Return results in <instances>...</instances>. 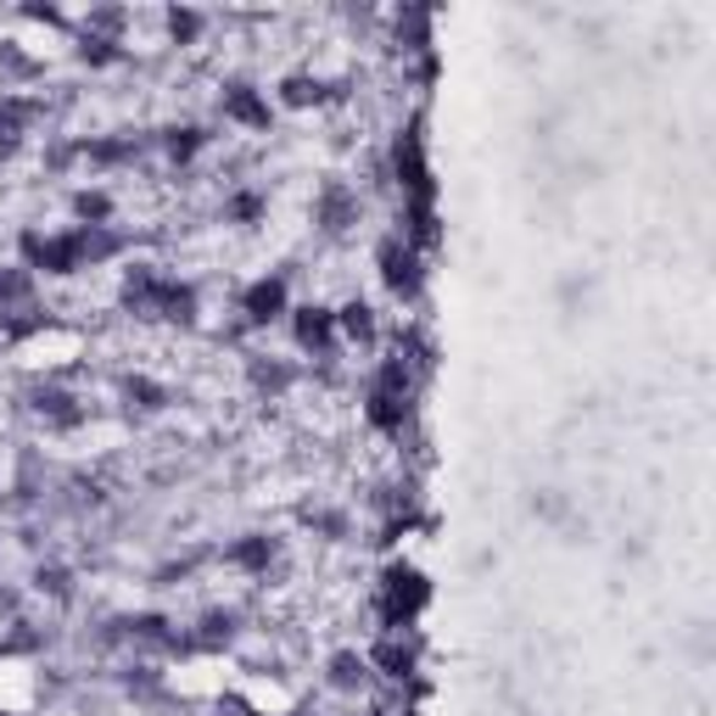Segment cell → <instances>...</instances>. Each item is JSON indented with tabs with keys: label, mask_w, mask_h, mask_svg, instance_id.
Wrapping results in <instances>:
<instances>
[{
	"label": "cell",
	"mask_w": 716,
	"mask_h": 716,
	"mask_svg": "<svg viewBox=\"0 0 716 716\" xmlns=\"http://www.w3.org/2000/svg\"><path fill=\"white\" fill-rule=\"evenodd\" d=\"M118 303L129 314H140V319H168V325H190V319H197V292L179 285V280H168V274H157L152 263H134L124 274Z\"/></svg>",
	"instance_id": "obj_1"
},
{
	"label": "cell",
	"mask_w": 716,
	"mask_h": 716,
	"mask_svg": "<svg viewBox=\"0 0 716 716\" xmlns=\"http://www.w3.org/2000/svg\"><path fill=\"white\" fill-rule=\"evenodd\" d=\"M17 253H23V269L28 274H79L84 258H79V242H73V230L62 235H45V230H23L17 235Z\"/></svg>",
	"instance_id": "obj_2"
},
{
	"label": "cell",
	"mask_w": 716,
	"mask_h": 716,
	"mask_svg": "<svg viewBox=\"0 0 716 716\" xmlns=\"http://www.w3.org/2000/svg\"><path fill=\"white\" fill-rule=\"evenodd\" d=\"M219 113L230 118V124H242V129H269L274 124V102L253 84V79H224V90H219Z\"/></svg>",
	"instance_id": "obj_3"
},
{
	"label": "cell",
	"mask_w": 716,
	"mask_h": 716,
	"mask_svg": "<svg viewBox=\"0 0 716 716\" xmlns=\"http://www.w3.org/2000/svg\"><path fill=\"white\" fill-rule=\"evenodd\" d=\"M28 409H34L45 425H51V432H79V425H84L79 392L57 387V380H39V387H28Z\"/></svg>",
	"instance_id": "obj_4"
},
{
	"label": "cell",
	"mask_w": 716,
	"mask_h": 716,
	"mask_svg": "<svg viewBox=\"0 0 716 716\" xmlns=\"http://www.w3.org/2000/svg\"><path fill=\"white\" fill-rule=\"evenodd\" d=\"M314 224L330 230V235H342L348 224H359V190L348 179H325L314 190Z\"/></svg>",
	"instance_id": "obj_5"
},
{
	"label": "cell",
	"mask_w": 716,
	"mask_h": 716,
	"mask_svg": "<svg viewBox=\"0 0 716 716\" xmlns=\"http://www.w3.org/2000/svg\"><path fill=\"white\" fill-rule=\"evenodd\" d=\"M380 605H387V622L403 627L409 615L425 610V577H420V571H409V565H392L387 571V588H380Z\"/></svg>",
	"instance_id": "obj_6"
},
{
	"label": "cell",
	"mask_w": 716,
	"mask_h": 716,
	"mask_svg": "<svg viewBox=\"0 0 716 716\" xmlns=\"http://www.w3.org/2000/svg\"><path fill=\"white\" fill-rule=\"evenodd\" d=\"M292 330H297V348L314 353V359H330V348H337V314L330 308H297L292 314Z\"/></svg>",
	"instance_id": "obj_7"
},
{
	"label": "cell",
	"mask_w": 716,
	"mask_h": 716,
	"mask_svg": "<svg viewBox=\"0 0 716 716\" xmlns=\"http://www.w3.org/2000/svg\"><path fill=\"white\" fill-rule=\"evenodd\" d=\"M224 560H230L235 571H247V577H269V565L280 560V538L247 532V538H235V543L224 549Z\"/></svg>",
	"instance_id": "obj_8"
},
{
	"label": "cell",
	"mask_w": 716,
	"mask_h": 716,
	"mask_svg": "<svg viewBox=\"0 0 716 716\" xmlns=\"http://www.w3.org/2000/svg\"><path fill=\"white\" fill-rule=\"evenodd\" d=\"M285 280L280 274H263V280H253L247 292H242V314H247V325H269V319H280L285 314Z\"/></svg>",
	"instance_id": "obj_9"
},
{
	"label": "cell",
	"mask_w": 716,
	"mask_h": 716,
	"mask_svg": "<svg viewBox=\"0 0 716 716\" xmlns=\"http://www.w3.org/2000/svg\"><path fill=\"white\" fill-rule=\"evenodd\" d=\"M380 280H387L398 297L420 285V258H414V253L398 242V235H392V242H380Z\"/></svg>",
	"instance_id": "obj_10"
},
{
	"label": "cell",
	"mask_w": 716,
	"mask_h": 716,
	"mask_svg": "<svg viewBox=\"0 0 716 716\" xmlns=\"http://www.w3.org/2000/svg\"><path fill=\"white\" fill-rule=\"evenodd\" d=\"M73 242H79V258H84V269H95V263H113V258L124 253V235H118L113 224H73Z\"/></svg>",
	"instance_id": "obj_11"
},
{
	"label": "cell",
	"mask_w": 716,
	"mask_h": 716,
	"mask_svg": "<svg viewBox=\"0 0 716 716\" xmlns=\"http://www.w3.org/2000/svg\"><path fill=\"white\" fill-rule=\"evenodd\" d=\"M325 102H330V84L325 79H314V73H285L280 79V107L303 113V107H325Z\"/></svg>",
	"instance_id": "obj_12"
},
{
	"label": "cell",
	"mask_w": 716,
	"mask_h": 716,
	"mask_svg": "<svg viewBox=\"0 0 716 716\" xmlns=\"http://www.w3.org/2000/svg\"><path fill=\"white\" fill-rule=\"evenodd\" d=\"M369 425L375 432H403V420H409V392H387V387H375L369 403H364Z\"/></svg>",
	"instance_id": "obj_13"
},
{
	"label": "cell",
	"mask_w": 716,
	"mask_h": 716,
	"mask_svg": "<svg viewBox=\"0 0 716 716\" xmlns=\"http://www.w3.org/2000/svg\"><path fill=\"white\" fill-rule=\"evenodd\" d=\"M124 403L129 409H140V414H163L168 409V387L163 380H152V375H124Z\"/></svg>",
	"instance_id": "obj_14"
},
{
	"label": "cell",
	"mask_w": 716,
	"mask_h": 716,
	"mask_svg": "<svg viewBox=\"0 0 716 716\" xmlns=\"http://www.w3.org/2000/svg\"><path fill=\"white\" fill-rule=\"evenodd\" d=\"M235 627H242V615H235V610H208L202 627L190 633V649H224V644H235Z\"/></svg>",
	"instance_id": "obj_15"
},
{
	"label": "cell",
	"mask_w": 716,
	"mask_h": 716,
	"mask_svg": "<svg viewBox=\"0 0 716 716\" xmlns=\"http://www.w3.org/2000/svg\"><path fill=\"white\" fill-rule=\"evenodd\" d=\"M208 140H213V134H208L202 124H185V129H163V134H157V146L168 152V163H190V157L208 146Z\"/></svg>",
	"instance_id": "obj_16"
},
{
	"label": "cell",
	"mask_w": 716,
	"mask_h": 716,
	"mask_svg": "<svg viewBox=\"0 0 716 716\" xmlns=\"http://www.w3.org/2000/svg\"><path fill=\"white\" fill-rule=\"evenodd\" d=\"M364 683H369V660H364V655H353V649L330 655V689L353 694V689H364Z\"/></svg>",
	"instance_id": "obj_17"
},
{
	"label": "cell",
	"mask_w": 716,
	"mask_h": 716,
	"mask_svg": "<svg viewBox=\"0 0 716 716\" xmlns=\"http://www.w3.org/2000/svg\"><path fill=\"white\" fill-rule=\"evenodd\" d=\"M247 375H253V387H258V392H269V398H280V392L297 380V369H292V364H280V359H269V364H263V359H253V364H247Z\"/></svg>",
	"instance_id": "obj_18"
},
{
	"label": "cell",
	"mask_w": 716,
	"mask_h": 716,
	"mask_svg": "<svg viewBox=\"0 0 716 716\" xmlns=\"http://www.w3.org/2000/svg\"><path fill=\"white\" fill-rule=\"evenodd\" d=\"M337 337H348V342H375V314H369V303H348L342 314H337Z\"/></svg>",
	"instance_id": "obj_19"
},
{
	"label": "cell",
	"mask_w": 716,
	"mask_h": 716,
	"mask_svg": "<svg viewBox=\"0 0 716 716\" xmlns=\"http://www.w3.org/2000/svg\"><path fill=\"white\" fill-rule=\"evenodd\" d=\"M369 666H380L387 678H409V666H414V649L409 644H398V638H380L375 649H369Z\"/></svg>",
	"instance_id": "obj_20"
},
{
	"label": "cell",
	"mask_w": 716,
	"mask_h": 716,
	"mask_svg": "<svg viewBox=\"0 0 716 716\" xmlns=\"http://www.w3.org/2000/svg\"><path fill=\"white\" fill-rule=\"evenodd\" d=\"M79 62L84 68H118L124 62V45L102 39V34H79Z\"/></svg>",
	"instance_id": "obj_21"
},
{
	"label": "cell",
	"mask_w": 716,
	"mask_h": 716,
	"mask_svg": "<svg viewBox=\"0 0 716 716\" xmlns=\"http://www.w3.org/2000/svg\"><path fill=\"white\" fill-rule=\"evenodd\" d=\"M34 588H39L45 599L68 605V599H73V571H68V565H39V571H34Z\"/></svg>",
	"instance_id": "obj_22"
},
{
	"label": "cell",
	"mask_w": 716,
	"mask_h": 716,
	"mask_svg": "<svg viewBox=\"0 0 716 716\" xmlns=\"http://www.w3.org/2000/svg\"><path fill=\"white\" fill-rule=\"evenodd\" d=\"M0 79H39V62L23 51L17 39H0Z\"/></svg>",
	"instance_id": "obj_23"
},
{
	"label": "cell",
	"mask_w": 716,
	"mask_h": 716,
	"mask_svg": "<svg viewBox=\"0 0 716 716\" xmlns=\"http://www.w3.org/2000/svg\"><path fill=\"white\" fill-rule=\"evenodd\" d=\"M34 297V274L28 269H0V314H12V303Z\"/></svg>",
	"instance_id": "obj_24"
},
{
	"label": "cell",
	"mask_w": 716,
	"mask_h": 716,
	"mask_svg": "<svg viewBox=\"0 0 716 716\" xmlns=\"http://www.w3.org/2000/svg\"><path fill=\"white\" fill-rule=\"evenodd\" d=\"M73 219L79 224H107L113 219V197H107V190H79V197H73Z\"/></svg>",
	"instance_id": "obj_25"
},
{
	"label": "cell",
	"mask_w": 716,
	"mask_h": 716,
	"mask_svg": "<svg viewBox=\"0 0 716 716\" xmlns=\"http://www.w3.org/2000/svg\"><path fill=\"white\" fill-rule=\"evenodd\" d=\"M163 28H168V39H174V45H197V39H202V28H208V17L179 7V12H168V17H163Z\"/></svg>",
	"instance_id": "obj_26"
},
{
	"label": "cell",
	"mask_w": 716,
	"mask_h": 716,
	"mask_svg": "<svg viewBox=\"0 0 716 716\" xmlns=\"http://www.w3.org/2000/svg\"><path fill=\"white\" fill-rule=\"evenodd\" d=\"M263 208H269V202L258 197V190H235V197L224 202V219H230V224H258Z\"/></svg>",
	"instance_id": "obj_27"
},
{
	"label": "cell",
	"mask_w": 716,
	"mask_h": 716,
	"mask_svg": "<svg viewBox=\"0 0 716 716\" xmlns=\"http://www.w3.org/2000/svg\"><path fill=\"white\" fill-rule=\"evenodd\" d=\"M303 520H308L314 532H325V538H342L348 532V515H330V509H308Z\"/></svg>",
	"instance_id": "obj_28"
},
{
	"label": "cell",
	"mask_w": 716,
	"mask_h": 716,
	"mask_svg": "<svg viewBox=\"0 0 716 716\" xmlns=\"http://www.w3.org/2000/svg\"><path fill=\"white\" fill-rule=\"evenodd\" d=\"M23 17H28V23H45V28H62V23H68L57 7H23Z\"/></svg>",
	"instance_id": "obj_29"
},
{
	"label": "cell",
	"mask_w": 716,
	"mask_h": 716,
	"mask_svg": "<svg viewBox=\"0 0 716 716\" xmlns=\"http://www.w3.org/2000/svg\"><path fill=\"white\" fill-rule=\"evenodd\" d=\"M124 689H129V694H157V678L146 672V666H140V672H129V678H124Z\"/></svg>",
	"instance_id": "obj_30"
},
{
	"label": "cell",
	"mask_w": 716,
	"mask_h": 716,
	"mask_svg": "<svg viewBox=\"0 0 716 716\" xmlns=\"http://www.w3.org/2000/svg\"><path fill=\"white\" fill-rule=\"evenodd\" d=\"M297 716H303V711H297Z\"/></svg>",
	"instance_id": "obj_31"
}]
</instances>
